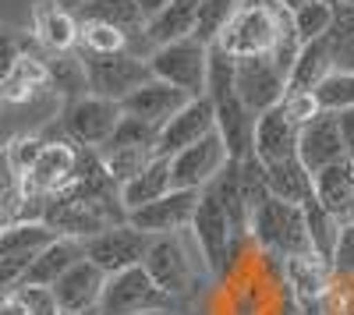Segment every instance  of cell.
<instances>
[{
	"label": "cell",
	"instance_id": "6da1fadb",
	"mask_svg": "<svg viewBox=\"0 0 354 315\" xmlns=\"http://www.w3.org/2000/svg\"><path fill=\"white\" fill-rule=\"evenodd\" d=\"M43 223H50L61 238L88 241L117 223H128V209L121 202V195H93L75 184L61 195H50Z\"/></svg>",
	"mask_w": 354,
	"mask_h": 315
},
{
	"label": "cell",
	"instance_id": "7a4b0ae2",
	"mask_svg": "<svg viewBox=\"0 0 354 315\" xmlns=\"http://www.w3.org/2000/svg\"><path fill=\"white\" fill-rule=\"evenodd\" d=\"M287 15L290 11H283L277 0H241L238 15L227 21L216 46H223L238 61H245V57H273Z\"/></svg>",
	"mask_w": 354,
	"mask_h": 315
},
{
	"label": "cell",
	"instance_id": "3957f363",
	"mask_svg": "<svg viewBox=\"0 0 354 315\" xmlns=\"http://www.w3.org/2000/svg\"><path fill=\"white\" fill-rule=\"evenodd\" d=\"M252 241L266 255H280V259H298V255H315L312 238H308V223L305 209L283 202V198H266L252 216Z\"/></svg>",
	"mask_w": 354,
	"mask_h": 315
},
{
	"label": "cell",
	"instance_id": "277c9868",
	"mask_svg": "<svg viewBox=\"0 0 354 315\" xmlns=\"http://www.w3.org/2000/svg\"><path fill=\"white\" fill-rule=\"evenodd\" d=\"M192 238L198 245L205 273H213V276H223L230 259L241 248V238H238V231H234L223 202L209 188L202 191V202H198V213H195V223H192Z\"/></svg>",
	"mask_w": 354,
	"mask_h": 315
},
{
	"label": "cell",
	"instance_id": "5b68a950",
	"mask_svg": "<svg viewBox=\"0 0 354 315\" xmlns=\"http://www.w3.org/2000/svg\"><path fill=\"white\" fill-rule=\"evenodd\" d=\"M181 301H174L160 283L149 276L145 266L113 273L106 280V291L100 301V315H153V312H174Z\"/></svg>",
	"mask_w": 354,
	"mask_h": 315
},
{
	"label": "cell",
	"instance_id": "8992f818",
	"mask_svg": "<svg viewBox=\"0 0 354 315\" xmlns=\"http://www.w3.org/2000/svg\"><path fill=\"white\" fill-rule=\"evenodd\" d=\"M82 57H85V71H88V93L113 99V103H124L135 89H142L153 78L149 57H138L131 50H124V53H82Z\"/></svg>",
	"mask_w": 354,
	"mask_h": 315
},
{
	"label": "cell",
	"instance_id": "52a82bcc",
	"mask_svg": "<svg viewBox=\"0 0 354 315\" xmlns=\"http://www.w3.org/2000/svg\"><path fill=\"white\" fill-rule=\"evenodd\" d=\"M149 68L156 78L177 85L192 99H198V96H205V82H209V46L198 36L167 43V46L149 53Z\"/></svg>",
	"mask_w": 354,
	"mask_h": 315
},
{
	"label": "cell",
	"instance_id": "ba28073f",
	"mask_svg": "<svg viewBox=\"0 0 354 315\" xmlns=\"http://www.w3.org/2000/svg\"><path fill=\"white\" fill-rule=\"evenodd\" d=\"M121 117H124L121 103L88 93L82 99L64 103V110H61V131H64V138H71L75 146H82V149H103L106 142L113 138Z\"/></svg>",
	"mask_w": 354,
	"mask_h": 315
},
{
	"label": "cell",
	"instance_id": "9c48e42d",
	"mask_svg": "<svg viewBox=\"0 0 354 315\" xmlns=\"http://www.w3.org/2000/svg\"><path fill=\"white\" fill-rule=\"evenodd\" d=\"M57 238L50 223H15L4 227V238H0V283L4 291H15L25 280V273L32 269V262L39 259V251L50 248Z\"/></svg>",
	"mask_w": 354,
	"mask_h": 315
},
{
	"label": "cell",
	"instance_id": "30bf717a",
	"mask_svg": "<svg viewBox=\"0 0 354 315\" xmlns=\"http://www.w3.org/2000/svg\"><path fill=\"white\" fill-rule=\"evenodd\" d=\"M153 234L138 231L131 223H117L110 231L96 234L85 241V259H93L103 273H124V269H135V266H145V255L153 248Z\"/></svg>",
	"mask_w": 354,
	"mask_h": 315
},
{
	"label": "cell",
	"instance_id": "8fae6325",
	"mask_svg": "<svg viewBox=\"0 0 354 315\" xmlns=\"http://www.w3.org/2000/svg\"><path fill=\"white\" fill-rule=\"evenodd\" d=\"M78 160H82V149L71 138H50L43 156L36 160V166L18 181L28 195H39V198L61 195V191L75 188V181H78Z\"/></svg>",
	"mask_w": 354,
	"mask_h": 315
},
{
	"label": "cell",
	"instance_id": "7c38bea8",
	"mask_svg": "<svg viewBox=\"0 0 354 315\" xmlns=\"http://www.w3.org/2000/svg\"><path fill=\"white\" fill-rule=\"evenodd\" d=\"M227 166H230V149H227L220 131L205 135L202 142H195V146L170 156L174 188H192V191H205Z\"/></svg>",
	"mask_w": 354,
	"mask_h": 315
},
{
	"label": "cell",
	"instance_id": "4fadbf2b",
	"mask_svg": "<svg viewBox=\"0 0 354 315\" xmlns=\"http://www.w3.org/2000/svg\"><path fill=\"white\" fill-rule=\"evenodd\" d=\"M145 269H149V276L160 283L174 301H185V298H192L198 291L195 259L188 255V248L181 245V234L156 238L149 255H145Z\"/></svg>",
	"mask_w": 354,
	"mask_h": 315
},
{
	"label": "cell",
	"instance_id": "5bb4252c",
	"mask_svg": "<svg viewBox=\"0 0 354 315\" xmlns=\"http://www.w3.org/2000/svg\"><path fill=\"white\" fill-rule=\"evenodd\" d=\"M198 202H202V191L174 188L170 195L156 198V202L128 213V223L138 227V231H145V234H153V238H170V234L192 231L195 213H198Z\"/></svg>",
	"mask_w": 354,
	"mask_h": 315
},
{
	"label": "cell",
	"instance_id": "9a60e30c",
	"mask_svg": "<svg viewBox=\"0 0 354 315\" xmlns=\"http://www.w3.org/2000/svg\"><path fill=\"white\" fill-rule=\"evenodd\" d=\"M238 96L255 117H262L283 103L287 75L273 64V57H245L238 61Z\"/></svg>",
	"mask_w": 354,
	"mask_h": 315
},
{
	"label": "cell",
	"instance_id": "2e32d148",
	"mask_svg": "<svg viewBox=\"0 0 354 315\" xmlns=\"http://www.w3.org/2000/svg\"><path fill=\"white\" fill-rule=\"evenodd\" d=\"M216 131V106L209 96H198L192 99L185 110H177L174 117L160 128V156H177L181 149L195 146V142H202L205 135Z\"/></svg>",
	"mask_w": 354,
	"mask_h": 315
},
{
	"label": "cell",
	"instance_id": "e0dca14e",
	"mask_svg": "<svg viewBox=\"0 0 354 315\" xmlns=\"http://www.w3.org/2000/svg\"><path fill=\"white\" fill-rule=\"evenodd\" d=\"M32 39L43 53H71L82 43V18L53 0H36L32 8Z\"/></svg>",
	"mask_w": 354,
	"mask_h": 315
},
{
	"label": "cell",
	"instance_id": "ac0fdd59",
	"mask_svg": "<svg viewBox=\"0 0 354 315\" xmlns=\"http://www.w3.org/2000/svg\"><path fill=\"white\" fill-rule=\"evenodd\" d=\"M298 160L319 174L340 160H347V146H344V131H340V117L333 110H322L312 124L301 128V142H298Z\"/></svg>",
	"mask_w": 354,
	"mask_h": 315
},
{
	"label": "cell",
	"instance_id": "d6986e66",
	"mask_svg": "<svg viewBox=\"0 0 354 315\" xmlns=\"http://www.w3.org/2000/svg\"><path fill=\"white\" fill-rule=\"evenodd\" d=\"M333 283H337L333 266L326 259H319V255H298V259H287V287H290V298L298 301V308L319 315V305L326 301V294L333 291Z\"/></svg>",
	"mask_w": 354,
	"mask_h": 315
},
{
	"label": "cell",
	"instance_id": "ffe728a7",
	"mask_svg": "<svg viewBox=\"0 0 354 315\" xmlns=\"http://www.w3.org/2000/svg\"><path fill=\"white\" fill-rule=\"evenodd\" d=\"M192 103V96L185 93V89H177V85H170V82H163V78H149L142 85V89H135L121 106H124V113L128 117H142L145 124H153V128H163L177 110H185Z\"/></svg>",
	"mask_w": 354,
	"mask_h": 315
},
{
	"label": "cell",
	"instance_id": "44dd1931",
	"mask_svg": "<svg viewBox=\"0 0 354 315\" xmlns=\"http://www.w3.org/2000/svg\"><path fill=\"white\" fill-rule=\"evenodd\" d=\"M202 4H205V0H174L170 8H163L160 15H153L149 21H145V32H142V53L149 57L153 50H160L167 43L195 36Z\"/></svg>",
	"mask_w": 354,
	"mask_h": 315
},
{
	"label": "cell",
	"instance_id": "7402d4cb",
	"mask_svg": "<svg viewBox=\"0 0 354 315\" xmlns=\"http://www.w3.org/2000/svg\"><path fill=\"white\" fill-rule=\"evenodd\" d=\"M106 280H110V273H103L93 259H82L57 280L53 291H57V301H61L64 312H93L103 301Z\"/></svg>",
	"mask_w": 354,
	"mask_h": 315
},
{
	"label": "cell",
	"instance_id": "603a6c76",
	"mask_svg": "<svg viewBox=\"0 0 354 315\" xmlns=\"http://www.w3.org/2000/svg\"><path fill=\"white\" fill-rule=\"evenodd\" d=\"M298 142H301V128L294 124L283 106L262 113L255 121V156L270 166V163H283L298 156Z\"/></svg>",
	"mask_w": 354,
	"mask_h": 315
},
{
	"label": "cell",
	"instance_id": "cb8c5ba5",
	"mask_svg": "<svg viewBox=\"0 0 354 315\" xmlns=\"http://www.w3.org/2000/svg\"><path fill=\"white\" fill-rule=\"evenodd\" d=\"M216 106V131L223 135L227 149H230V160L238 163L245 156L255 153V113L241 103V96H230L223 103H213Z\"/></svg>",
	"mask_w": 354,
	"mask_h": 315
},
{
	"label": "cell",
	"instance_id": "d4e9b609",
	"mask_svg": "<svg viewBox=\"0 0 354 315\" xmlns=\"http://www.w3.org/2000/svg\"><path fill=\"white\" fill-rule=\"evenodd\" d=\"M75 15L82 21H103V25H113L121 28V32H128L135 39V53H142V32H145V11L138 0H85L82 8H75Z\"/></svg>",
	"mask_w": 354,
	"mask_h": 315
},
{
	"label": "cell",
	"instance_id": "484cf974",
	"mask_svg": "<svg viewBox=\"0 0 354 315\" xmlns=\"http://www.w3.org/2000/svg\"><path fill=\"white\" fill-rule=\"evenodd\" d=\"M333 71H337V61H333L330 39H312L301 46L298 61H294V68L287 75V93H319L322 82Z\"/></svg>",
	"mask_w": 354,
	"mask_h": 315
},
{
	"label": "cell",
	"instance_id": "4316f807",
	"mask_svg": "<svg viewBox=\"0 0 354 315\" xmlns=\"http://www.w3.org/2000/svg\"><path fill=\"white\" fill-rule=\"evenodd\" d=\"M315 198L344 223L354 220V160H340L315 174Z\"/></svg>",
	"mask_w": 354,
	"mask_h": 315
},
{
	"label": "cell",
	"instance_id": "83f0119b",
	"mask_svg": "<svg viewBox=\"0 0 354 315\" xmlns=\"http://www.w3.org/2000/svg\"><path fill=\"white\" fill-rule=\"evenodd\" d=\"M85 259V241H75V238H57L50 248L39 251V259L32 262V269L25 273L21 283H32V287H57L61 280L75 262ZM18 283V287H21Z\"/></svg>",
	"mask_w": 354,
	"mask_h": 315
},
{
	"label": "cell",
	"instance_id": "f1b7e54d",
	"mask_svg": "<svg viewBox=\"0 0 354 315\" xmlns=\"http://www.w3.org/2000/svg\"><path fill=\"white\" fill-rule=\"evenodd\" d=\"M170 191H174L170 160H167V156H156L138 178H131L128 184H121V202H124L128 213H135V209L156 202V198H163V195H170Z\"/></svg>",
	"mask_w": 354,
	"mask_h": 315
},
{
	"label": "cell",
	"instance_id": "f546056e",
	"mask_svg": "<svg viewBox=\"0 0 354 315\" xmlns=\"http://www.w3.org/2000/svg\"><path fill=\"white\" fill-rule=\"evenodd\" d=\"M266 181H270L273 198H283V202H294V206H305L315 195V174L298 156L283 163H270L266 166Z\"/></svg>",
	"mask_w": 354,
	"mask_h": 315
},
{
	"label": "cell",
	"instance_id": "4dcf8cb0",
	"mask_svg": "<svg viewBox=\"0 0 354 315\" xmlns=\"http://www.w3.org/2000/svg\"><path fill=\"white\" fill-rule=\"evenodd\" d=\"M46 64H50V89L64 103L88 96V71H85V57L78 50H71V53H46Z\"/></svg>",
	"mask_w": 354,
	"mask_h": 315
},
{
	"label": "cell",
	"instance_id": "1f68e13d",
	"mask_svg": "<svg viewBox=\"0 0 354 315\" xmlns=\"http://www.w3.org/2000/svg\"><path fill=\"white\" fill-rule=\"evenodd\" d=\"M305 209V223H308V238H312V251L319 259H326L333 266V255H337V245H340V231H344V220L337 213H330L326 206L312 195L308 202L301 206Z\"/></svg>",
	"mask_w": 354,
	"mask_h": 315
},
{
	"label": "cell",
	"instance_id": "d6a6232c",
	"mask_svg": "<svg viewBox=\"0 0 354 315\" xmlns=\"http://www.w3.org/2000/svg\"><path fill=\"white\" fill-rule=\"evenodd\" d=\"M100 156H103V163H106V170H110V178H113L117 184H128V181L138 178L160 153L149 149V146H103Z\"/></svg>",
	"mask_w": 354,
	"mask_h": 315
},
{
	"label": "cell",
	"instance_id": "836d02e7",
	"mask_svg": "<svg viewBox=\"0 0 354 315\" xmlns=\"http://www.w3.org/2000/svg\"><path fill=\"white\" fill-rule=\"evenodd\" d=\"M82 53H124L131 50L135 53V39L128 32L113 25H103V21H82V43H78Z\"/></svg>",
	"mask_w": 354,
	"mask_h": 315
},
{
	"label": "cell",
	"instance_id": "e575fe53",
	"mask_svg": "<svg viewBox=\"0 0 354 315\" xmlns=\"http://www.w3.org/2000/svg\"><path fill=\"white\" fill-rule=\"evenodd\" d=\"M290 18H294V28H298L301 43H312V39H326L330 36V28L337 21V8L326 4V0H308V4H301Z\"/></svg>",
	"mask_w": 354,
	"mask_h": 315
},
{
	"label": "cell",
	"instance_id": "d590c367",
	"mask_svg": "<svg viewBox=\"0 0 354 315\" xmlns=\"http://www.w3.org/2000/svg\"><path fill=\"white\" fill-rule=\"evenodd\" d=\"M330 46H333V61H337V71H354V8L347 4H337V21L330 28Z\"/></svg>",
	"mask_w": 354,
	"mask_h": 315
},
{
	"label": "cell",
	"instance_id": "8d00e7d4",
	"mask_svg": "<svg viewBox=\"0 0 354 315\" xmlns=\"http://www.w3.org/2000/svg\"><path fill=\"white\" fill-rule=\"evenodd\" d=\"M241 0H205L202 4V15H198V25H195V36L205 43V46H216L227 21L238 15Z\"/></svg>",
	"mask_w": 354,
	"mask_h": 315
},
{
	"label": "cell",
	"instance_id": "74e56055",
	"mask_svg": "<svg viewBox=\"0 0 354 315\" xmlns=\"http://www.w3.org/2000/svg\"><path fill=\"white\" fill-rule=\"evenodd\" d=\"M315 96H319L322 110H333V113L354 106V71H333Z\"/></svg>",
	"mask_w": 354,
	"mask_h": 315
},
{
	"label": "cell",
	"instance_id": "f35d334b",
	"mask_svg": "<svg viewBox=\"0 0 354 315\" xmlns=\"http://www.w3.org/2000/svg\"><path fill=\"white\" fill-rule=\"evenodd\" d=\"M283 113L298 124V128H305V124H312L319 113H322V103H319V96L315 93H287L283 96Z\"/></svg>",
	"mask_w": 354,
	"mask_h": 315
},
{
	"label": "cell",
	"instance_id": "ab89813d",
	"mask_svg": "<svg viewBox=\"0 0 354 315\" xmlns=\"http://www.w3.org/2000/svg\"><path fill=\"white\" fill-rule=\"evenodd\" d=\"M15 291H21V298H25V305H28L32 315H64L53 287H32V283H21V287H15Z\"/></svg>",
	"mask_w": 354,
	"mask_h": 315
},
{
	"label": "cell",
	"instance_id": "60d3db41",
	"mask_svg": "<svg viewBox=\"0 0 354 315\" xmlns=\"http://www.w3.org/2000/svg\"><path fill=\"white\" fill-rule=\"evenodd\" d=\"M333 273L354 280V223H344V231H340V245H337V255H333Z\"/></svg>",
	"mask_w": 354,
	"mask_h": 315
},
{
	"label": "cell",
	"instance_id": "b9f144b4",
	"mask_svg": "<svg viewBox=\"0 0 354 315\" xmlns=\"http://www.w3.org/2000/svg\"><path fill=\"white\" fill-rule=\"evenodd\" d=\"M0 315H32L21 298V291H4V301H0Z\"/></svg>",
	"mask_w": 354,
	"mask_h": 315
},
{
	"label": "cell",
	"instance_id": "7bdbcfd3",
	"mask_svg": "<svg viewBox=\"0 0 354 315\" xmlns=\"http://www.w3.org/2000/svg\"><path fill=\"white\" fill-rule=\"evenodd\" d=\"M340 131H344V146H347V160H354V106L340 110Z\"/></svg>",
	"mask_w": 354,
	"mask_h": 315
},
{
	"label": "cell",
	"instance_id": "ee69618b",
	"mask_svg": "<svg viewBox=\"0 0 354 315\" xmlns=\"http://www.w3.org/2000/svg\"><path fill=\"white\" fill-rule=\"evenodd\" d=\"M138 4H142V11H145V18H153V15H160L163 8H170V4H174V0H138Z\"/></svg>",
	"mask_w": 354,
	"mask_h": 315
},
{
	"label": "cell",
	"instance_id": "f6af8a7d",
	"mask_svg": "<svg viewBox=\"0 0 354 315\" xmlns=\"http://www.w3.org/2000/svg\"><path fill=\"white\" fill-rule=\"evenodd\" d=\"M277 4H280L283 11H290V15H294V11L301 8V4H308V0H277Z\"/></svg>",
	"mask_w": 354,
	"mask_h": 315
},
{
	"label": "cell",
	"instance_id": "bcb514c9",
	"mask_svg": "<svg viewBox=\"0 0 354 315\" xmlns=\"http://www.w3.org/2000/svg\"><path fill=\"white\" fill-rule=\"evenodd\" d=\"M53 4H64V8H71V11H75V8H82V4H85V0H53Z\"/></svg>",
	"mask_w": 354,
	"mask_h": 315
},
{
	"label": "cell",
	"instance_id": "7dc6e473",
	"mask_svg": "<svg viewBox=\"0 0 354 315\" xmlns=\"http://www.w3.org/2000/svg\"><path fill=\"white\" fill-rule=\"evenodd\" d=\"M64 315H100V308H93V312H64Z\"/></svg>",
	"mask_w": 354,
	"mask_h": 315
},
{
	"label": "cell",
	"instance_id": "c3c4849f",
	"mask_svg": "<svg viewBox=\"0 0 354 315\" xmlns=\"http://www.w3.org/2000/svg\"><path fill=\"white\" fill-rule=\"evenodd\" d=\"M326 4H333V8H337V4H344V0H326Z\"/></svg>",
	"mask_w": 354,
	"mask_h": 315
},
{
	"label": "cell",
	"instance_id": "681fc988",
	"mask_svg": "<svg viewBox=\"0 0 354 315\" xmlns=\"http://www.w3.org/2000/svg\"><path fill=\"white\" fill-rule=\"evenodd\" d=\"M347 4H351V8H354V0H347Z\"/></svg>",
	"mask_w": 354,
	"mask_h": 315
},
{
	"label": "cell",
	"instance_id": "f907efd6",
	"mask_svg": "<svg viewBox=\"0 0 354 315\" xmlns=\"http://www.w3.org/2000/svg\"><path fill=\"white\" fill-rule=\"evenodd\" d=\"M351 223H354V220H351Z\"/></svg>",
	"mask_w": 354,
	"mask_h": 315
}]
</instances>
